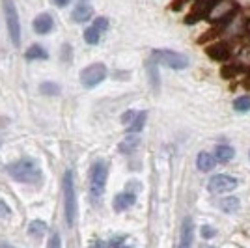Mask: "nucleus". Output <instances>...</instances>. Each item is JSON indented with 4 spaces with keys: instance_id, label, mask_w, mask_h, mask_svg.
<instances>
[{
    "instance_id": "32",
    "label": "nucleus",
    "mask_w": 250,
    "mask_h": 248,
    "mask_svg": "<svg viewBox=\"0 0 250 248\" xmlns=\"http://www.w3.org/2000/svg\"><path fill=\"white\" fill-rule=\"evenodd\" d=\"M10 215V207L6 206L2 200H0V218H4V217H8Z\"/></svg>"
},
{
    "instance_id": "11",
    "label": "nucleus",
    "mask_w": 250,
    "mask_h": 248,
    "mask_svg": "<svg viewBox=\"0 0 250 248\" xmlns=\"http://www.w3.org/2000/svg\"><path fill=\"white\" fill-rule=\"evenodd\" d=\"M32 26H34L36 34L45 36V34H49V32L54 28V21H52V17L49 15V13H40V15L34 19Z\"/></svg>"
},
{
    "instance_id": "31",
    "label": "nucleus",
    "mask_w": 250,
    "mask_h": 248,
    "mask_svg": "<svg viewBox=\"0 0 250 248\" xmlns=\"http://www.w3.org/2000/svg\"><path fill=\"white\" fill-rule=\"evenodd\" d=\"M92 248H112V247H110V243H106V241L95 239V241H92Z\"/></svg>"
},
{
    "instance_id": "9",
    "label": "nucleus",
    "mask_w": 250,
    "mask_h": 248,
    "mask_svg": "<svg viewBox=\"0 0 250 248\" xmlns=\"http://www.w3.org/2000/svg\"><path fill=\"white\" fill-rule=\"evenodd\" d=\"M106 28H108V19L106 17H97L94 24L88 26L86 32H84V41L88 43V45H97L99 40H101V36L106 32Z\"/></svg>"
},
{
    "instance_id": "15",
    "label": "nucleus",
    "mask_w": 250,
    "mask_h": 248,
    "mask_svg": "<svg viewBox=\"0 0 250 248\" xmlns=\"http://www.w3.org/2000/svg\"><path fill=\"white\" fill-rule=\"evenodd\" d=\"M196 166H198L200 172H209L217 166V159L208 151H200L198 157H196Z\"/></svg>"
},
{
    "instance_id": "30",
    "label": "nucleus",
    "mask_w": 250,
    "mask_h": 248,
    "mask_svg": "<svg viewBox=\"0 0 250 248\" xmlns=\"http://www.w3.org/2000/svg\"><path fill=\"white\" fill-rule=\"evenodd\" d=\"M215 233H217V231H215V229H213L211 226H204V227H202V235H204L206 239L215 237Z\"/></svg>"
},
{
    "instance_id": "14",
    "label": "nucleus",
    "mask_w": 250,
    "mask_h": 248,
    "mask_svg": "<svg viewBox=\"0 0 250 248\" xmlns=\"http://www.w3.org/2000/svg\"><path fill=\"white\" fill-rule=\"evenodd\" d=\"M135 202H136V196L133 192H120V194L114 198V211L122 213L125 209L135 206Z\"/></svg>"
},
{
    "instance_id": "38",
    "label": "nucleus",
    "mask_w": 250,
    "mask_h": 248,
    "mask_svg": "<svg viewBox=\"0 0 250 248\" xmlns=\"http://www.w3.org/2000/svg\"><path fill=\"white\" fill-rule=\"evenodd\" d=\"M208 248H213V247H208Z\"/></svg>"
},
{
    "instance_id": "20",
    "label": "nucleus",
    "mask_w": 250,
    "mask_h": 248,
    "mask_svg": "<svg viewBox=\"0 0 250 248\" xmlns=\"http://www.w3.org/2000/svg\"><path fill=\"white\" fill-rule=\"evenodd\" d=\"M147 67V77H149V84H151V88L153 90H159V86H161V81H159V69H157V63L153 60H149L146 63Z\"/></svg>"
},
{
    "instance_id": "29",
    "label": "nucleus",
    "mask_w": 250,
    "mask_h": 248,
    "mask_svg": "<svg viewBox=\"0 0 250 248\" xmlns=\"http://www.w3.org/2000/svg\"><path fill=\"white\" fill-rule=\"evenodd\" d=\"M62 62H71V47L67 43L62 47Z\"/></svg>"
},
{
    "instance_id": "6",
    "label": "nucleus",
    "mask_w": 250,
    "mask_h": 248,
    "mask_svg": "<svg viewBox=\"0 0 250 248\" xmlns=\"http://www.w3.org/2000/svg\"><path fill=\"white\" fill-rule=\"evenodd\" d=\"M151 60L161 65H167L170 69H185L188 65V58L185 54L176 51H167V49H161V51L151 52Z\"/></svg>"
},
{
    "instance_id": "36",
    "label": "nucleus",
    "mask_w": 250,
    "mask_h": 248,
    "mask_svg": "<svg viewBox=\"0 0 250 248\" xmlns=\"http://www.w3.org/2000/svg\"><path fill=\"white\" fill-rule=\"evenodd\" d=\"M247 30H249V32H250V21H249V22H247Z\"/></svg>"
},
{
    "instance_id": "10",
    "label": "nucleus",
    "mask_w": 250,
    "mask_h": 248,
    "mask_svg": "<svg viewBox=\"0 0 250 248\" xmlns=\"http://www.w3.org/2000/svg\"><path fill=\"white\" fill-rule=\"evenodd\" d=\"M208 56L211 60H217V62H226L229 56H231V49H229V45L226 41H215L211 43L208 49Z\"/></svg>"
},
{
    "instance_id": "25",
    "label": "nucleus",
    "mask_w": 250,
    "mask_h": 248,
    "mask_svg": "<svg viewBox=\"0 0 250 248\" xmlns=\"http://www.w3.org/2000/svg\"><path fill=\"white\" fill-rule=\"evenodd\" d=\"M40 92L45 95H60V86L56 83H43L40 86Z\"/></svg>"
},
{
    "instance_id": "12",
    "label": "nucleus",
    "mask_w": 250,
    "mask_h": 248,
    "mask_svg": "<svg viewBox=\"0 0 250 248\" xmlns=\"http://www.w3.org/2000/svg\"><path fill=\"white\" fill-rule=\"evenodd\" d=\"M211 4H213L211 0H198V2H196V6H194L192 11H190V15L185 19V22H196L198 19H202V17H208Z\"/></svg>"
},
{
    "instance_id": "28",
    "label": "nucleus",
    "mask_w": 250,
    "mask_h": 248,
    "mask_svg": "<svg viewBox=\"0 0 250 248\" xmlns=\"http://www.w3.org/2000/svg\"><path fill=\"white\" fill-rule=\"evenodd\" d=\"M47 248H62V239H60L58 233H52V237H51V241H49Z\"/></svg>"
},
{
    "instance_id": "7",
    "label": "nucleus",
    "mask_w": 250,
    "mask_h": 248,
    "mask_svg": "<svg viewBox=\"0 0 250 248\" xmlns=\"http://www.w3.org/2000/svg\"><path fill=\"white\" fill-rule=\"evenodd\" d=\"M106 79V67L104 63H92L88 67H84L81 73V83L84 88H95L97 84H101Z\"/></svg>"
},
{
    "instance_id": "3",
    "label": "nucleus",
    "mask_w": 250,
    "mask_h": 248,
    "mask_svg": "<svg viewBox=\"0 0 250 248\" xmlns=\"http://www.w3.org/2000/svg\"><path fill=\"white\" fill-rule=\"evenodd\" d=\"M235 10H237V2L235 0H213L208 13V21L228 24L229 19L235 15Z\"/></svg>"
},
{
    "instance_id": "2",
    "label": "nucleus",
    "mask_w": 250,
    "mask_h": 248,
    "mask_svg": "<svg viewBox=\"0 0 250 248\" xmlns=\"http://www.w3.org/2000/svg\"><path fill=\"white\" fill-rule=\"evenodd\" d=\"M62 192H63V215H65V222H67L69 227H73L79 209H77V192H75V181L71 170H67L62 177Z\"/></svg>"
},
{
    "instance_id": "13",
    "label": "nucleus",
    "mask_w": 250,
    "mask_h": 248,
    "mask_svg": "<svg viewBox=\"0 0 250 248\" xmlns=\"http://www.w3.org/2000/svg\"><path fill=\"white\" fill-rule=\"evenodd\" d=\"M192 218H185L183 220V226H181V239H179V248H192Z\"/></svg>"
},
{
    "instance_id": "21",
    "label": "nucleus",
    "mask_w": 250,
    "mask_h": 248,
    "mask_svg": "<svg viewBox=\"0 0 250 248\" xmlns=\"http://www.w3.org/2000/svg\"><path fill=\"white\" fill-rule=\"evenodd\" d=\"M28 233H30V237H34V239L43 237V235L47 233V224H45L43 220H34V222H30V226H28Z\"/></svg>"
},
{
    "instance_id": "24",
    "label": "nucleus",
    "mask_w": 250,
    "mask_h": 248,
    "mask_svg": "<svg viewBox=\"0 0 250 248\" xmlns=\"http://www.w3.org/2000/svg\"><path fill=\"white\" fill-rule=\"evenodd\" d=\"M233 108L237 110V112H249L250 110V95H241L237 97L235 101H233Z\"/></svg>"
},
{
    "instance_id": "35",
    "label": "nucleus",
    "mask_w": 250,
    "mask_h": 248,
    "mask_svg": "<svg viewBox=\"0 0 250 248\" xmlns=\"http://www.w3.org/2000/svg\"><path fill=\"white\" fill-rule=\"evenodd\" d=\"M0 248H13V247H10V245H2Z\"/></svg>"
},
{
    "instance_id": "19",
    "label": "nucleus",
    "mask_w": 250,
    "mask_h": 248,
    "mask_svg": "<svg viewBox=\"0 0 250 248\" xmlns=\"http://www.w3.org/2000/svg\"><path fill=\"white\" fill-rule=\"evenodd\" d=\"M146 118H147V112L146 110H142V112L136 114L135 122L129 125V129H127V135L131 136H136L140 131H142V127H144V124H146Z\"/></svg>"
},
{
    "instance_id": "37",
    "label": "nucleus",
    "mask_w": 250,
    "mask_h": 248,
    "mask_svg": "<svg viewBox=\"0 0 250 248\" xmlns=\"http://www.w3.org/2000/svg\"><path fill=\"white\" fill-rule=\"evenodd\" d=\"M124 248H133V247H124Z\"/></svg>"
},
{
    "instance_id": "26",
    "label": "nucleus",
    "mask_w": 250,
    "mask_h": 248,
    "mask_svg": "<svg viewBox=\"0 0 250 248\" xmlns=\"http://www.w3.org/2000/svg\"><path fill=\"white\" fill-rule=\"evenodd\" d=\"M136 114H138V112H135V110H127V112H124V116H122V124L131 125L133 122H135Z\"/></svg>"
},
{
    "instance_id": "1",
    "label": "nucleus",
    "mask_w": 250,
    "mask_h": 248,
    "mask_svg": "<svg viewBox=\"0 0 250 248\" xmlns=\"http://www.w3.org/2000/svg\"><path fill=\"white\" fill-rule=\"evenodd\" d=\"M6 172L10 174L11 179L19 181V183H26V185H36L42 183L43 172L40 165L32 159H19L15 163L6 166Z\"/></svg>"
},
{
    "instance_id": "18",
    "label": "nucleus",
    "mask_w": 250,
    "mask_h": 248,
    "mask_svg": "<svg viewBox=\"0 0 250 248\" xmlns=\"http://www.w3.org/2000/svg\"><path fill=\"white\" fill-rule=\"evenodd\" d=\"M233 155H235V149L229 145H217V149H215V159H217V163H222V165L229 163Z\"/></svg>"
},
{
    "instance_id": "22",
    "label": "nucleus",
    "mask_w": 250,
    "mask_h": 248,
    "mask_svg": "<svg viewBox=\"0 0 250 248\" xmlns=\"http://www.w3.org/2000/svg\"><path fill=\"white\" fill-rule=\"evenodd\" d=\"M138 145H140V140H138L136 136L127 135V138L120 144V151H122V153H133Z\"/></svg>"
},
{
    "instance_id": "34",
    "label": "nucleus",
    "mask_w": 250,
    "mask_h": 248,
    "mask_svg": "<svg viewBox=\"0 0 250 248\" xmlns=\"http://www.w3.org/2000/svg\"><path fill=\"white\" fill-rule=\"evenodd\" d=\"M52 2H54V4L58 6V8H65V6H67V4L71 2V0H52Z\"/></svg>"
},
{
    "instance_id": "4",
    "label": "nucleus",
    "mask_w": 250,
    "mask_h": 248,
    "mask_svg": "<svg viewBox=\"0 0 250 248\" xmlns=\"http://www.w3.org/2000/svg\"><path fill=\"white\" fill-rule=\"evenodd\" d=\"M108 177V166L104 161H95L90 168V192L94 200H101Z\"/></svg>"
},
{
    "instance_id": "16",
    "label": "nucleus",
    "mask_w": 250,
    "mask_h": 248,
    "mask_svg": "<svg viewBox=\"0 0 250 248\" xmlns=\"http://www.w3.org/2000/svg\"><path fill=\"white\" fill-rule=\"evenodd\" d=\"M92 13H94L92 6H88V4H79L73 10V13H71V17H73L75 22H86L88 19H92Z\"/></svg>"
},
{
    "instance_id": "27",
    "label": "nucleus",
    "mask_w": 250,
    "mask_h": 248,
    "mask_svg": "<svg viewBox=\"0 0 250 248\" xmlns=\"http://www.w3.org/2000/svg\"><path fill=\"white\" fill-rule=\"evenodd\" d=\"M239 69H241V67L237 65V63H235V65H229V67H224V69H222V77H224V79L235 77V73L239 71Z\"/></svg>"
},
{
    "instance_id": "23",
    "label": "nucleus",
    "mask_w": 250,
    "mask_h": 248,
    "mask_svg": "<svg viewBox=\"0 0 250 248\" xmlns=\"http://www.w3.org/2000/svg\"><path fill=\"white\" fill-rule=\"evenodd\" d=\"M220 209L224 211V213H233V211H237L239 209V200L233 196L229 198H224L222 202H220Z\"/></svg>"
},
{
    "instance_id": "5",
    "label": "nucleus",
    "mask_w": 250,
    "mask_h": 248,
    "mask_svg": "<svg viewBox=\"0 0 250 248\" xmlns=\"http://www.w3.org/2000/svg\"><path fill=\"white\" fill-rule=\"evenodd\" d=\"M2 8H4V17H6V26H8L11 43L15 47H19L21 45V22H19V15H17V8H15L13 0H2Z\"/></svg>"
},
{
    "instance_id": "8",
    "label": "nucleus",
    "mask_w": 250,
    "mask_h": 248,
    "mask_svg": "<svg viewBox=\"0 0 250 248\" xmlns=\"http://www.w3.org/2000/svg\"><path fill=\"white\" fill-rule=\"evenodd\" d=\"M237 186V179L235 177L228 176V174H219V176H213L209 179L208 188L209 192L213 194H220V192H229Z\"/></svg>"
},
{
    "instance_id": "33",
    "label": "nucleus",
    "mask_w": 250,
    "mask_h": 248,
    "mask_svg": "<svg viewBox=\"0 0 250 248\" xmlns=\"http://www.w3.org/2000/svg\"><path fill=\"white\" fill-rule=\"evenodd\" d=\"M124 241H125V235H118V237L112 239V241H108V243H110V247H112V248H118L122 243H124Z\"/></svg>"
},
{
    "instance_id": "17",
    "label": "nucleus",
    "mask_w": 250,
    "mask_h": 248,
    "mask_svg": "<svg viewBox=\"0 0 250 248\" xmlns=\"http://www.w3.org/2000/svg\"><path fill=\"white\" fill-rule=\"evenodd\" d=\"M24 58L28 60V62H32V60H47L49 58V54H47V51L43 49L42 45H32V47H28L26 49V52H24Z\"/></svg>"
}]
</instances>
